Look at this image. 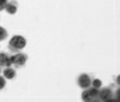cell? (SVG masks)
<instances>
[{"instance_id":"8","label":"cell","mask_w":120,"mask_h":102,"mask_svg":"<svg viewBox=\"0 0 120 102\" xmlns=\"http://www.w3.org/2000/svg\"><path fill=\"white\" fill-rule=\"evenodd\" d=\"M16 76V72L13 68H11L10 66L9 67H7L6 69H4V76L5 78L9 79V80H11Z\"/></svg>"},{"instance_id":"7","label":"cell","mask_w":120,"mask_h":102,"mask_svg":"<svg viewBox=\"0 0 120 102\" xmlns=\"http://www.w3.org/2000/svg\"><path fill=\"white\" fill-rule=\"evenodd\" d=\"M17 3L15 1H11V2H8L6 6H5V10L8 14L9 15H15L17 12Z\"/></svg>"},{"instance_id":"13","label":"cell","mask_w":120,"mask_h":102,"mask_svg":"<svg viewBox=\"0 0 120 102\" xmlns=\"http://www.w3.org/2000/svg\"><path fill=\"white\" fill-rule=\"evenodd\" d=\"M0 72H1V68H0Z\"/></svg>"},{"instance_id":"12","label":"cell","mask_w":120,"mask_h":102,"mask_svg":"<svg viewBox=\"0 0 120 102\" xmlns=\"http://www.w3.org/2000/svg\"><path fill=\"white\" fill-rule=\"evenodd\" d=\"M8 3V0H0V4L4 5H6Z\"/></svg>"},{"instance_id":"6","label":"cell","mask_w":120,"mask_h":102,"mask_svg":"<svg viewBox=\"0 0 120 102\" xmlns=\"http://www.w3.org/2000/svg\"><path fill=\"white\" fill-rule=\"evenodd\" d=\"M12 66L11 60L6 53H0V67H9Z\"/></svg>"},{"instance_id":"1","label":"cell","mask_w":120,"mask_h":102,"mask_svg":"<svg viewBox=\"0 0 120 102\" xmlns=\"http://www.w3.org/2000/svg\"><path fill=\"white\" fill-rule=\"evenodd\" d=\"M26 44V40L25 39L23 36L15 35L11 37V39L9 40V44H8V49L11 52L18 53L25 48Z\"/></svg>"},{"instance_id":"9","label":"cell","mask_w":120,"mask_h":102,"mask_svg":"<svg viewBox=\"0 0 120 102\" xmlns=\"http://www.w3.org/2000/svg\"><path fill=\"white\" fill-rule=\"evenodd\" d=\"M7 37H8V33L7 31H6V29L2 27V26H0V42L5 40L7 38Z\"/></svg>"},{"instance_id":"11","label":"cell","mask_w":120,"mask_h":102,"mask_svg":"<svg viewBox=\"0 0 120 102\" xmlns=\"http://www.w3.org/2000/svg\"><path fill=\"white\" fill-rule=\"evenodd\" d=\"M6 85V80H5L4 76H0V90L3 89Z\"/></svg>"},{"instance_id":"3","label":"cell","mask_w":120,"mask_h":102,"mask_svg":"<svg viewBox=\"0 0 120 102\" xmlns=\"http://www.w3.org/2000/svg\"><path fill=\"white\" fill-rule=\"evenodd\" d=\"M27 55L24 53H18L13 56H10V60H11L12 65H14L15 68H20L21 66H24L27 60Z\"/></svg>"},{"instance_id":"4","label":"cell","mask_w":120,"mask_h":102,"mask_svg":"<svg viewBox=\"0 0 120 102\" xmlns=\"http://www.w3.org/2000/svg\"><path fill=\"white\" fill-rule=\"evenodd\" d=\"M91 82H92V80L90 78V76L88 74H85V73L81 74L79 76V78H78V84H79V86L80 88H84V89L90 88V86H91Z\"/></svg>"},{"instance_id":"5","label":"cell","mask_w":120,"mask_h":102,"mask_svg":"<svg viewBox=\"0 0 120 102\" xmlns=\"http://www.w3.org/2000/svg\"><path fill=\"white\" fill-rule=\"evenodd\" d=\"M113 98L112 90L109 88H102L101 90L99 91V100L101 101H109Z\"/></svg>"},{"instance_id":"10","label":"cell","mask_w":120,"mask_h":102,"mask_svg":"<svg viewBox=\"0 0 120 102\" xmlns=\"http://www.w3.org/2000/svg\"><path fill=\"white\" fill-rule=\"evenodd\" d=\"M91 85L94 87V88H100L102 85V82L100 80V79H95L94 81L91 82Z\"/></svg>"},{"instance_id":"2","label":"cell","mask_w":120,"mask_h":102,"mask_svg":"<svg viewBox=\"0 0 120 102\" xmlns=\"http://www.w3.org/2000/svg\"><path fill=\"white\" fill-rule=\"evenodd\" d=\"M82 100L86 102H92L99 100V90L96 88H86L82 94Z\"/></svg>"}]
</instances>
